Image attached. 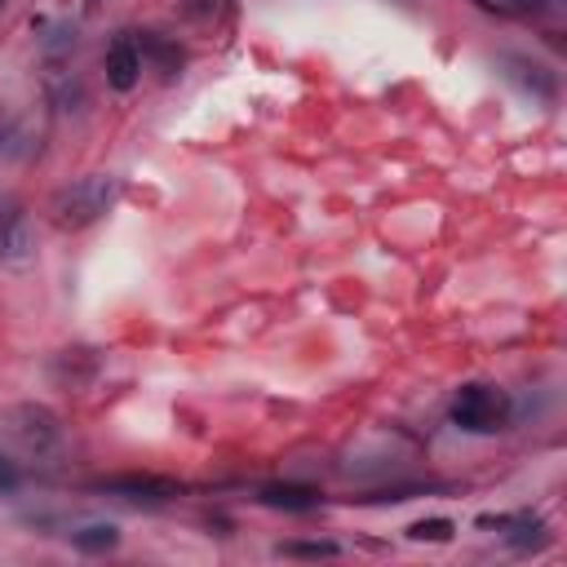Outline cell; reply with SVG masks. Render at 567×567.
<instances>
[{
  "label": "cell",
  "instance_id": "cell-14",
  "mask_svg": "<svg viewBox=\"0 0 567 567\" xmlns=\"http://www.w3.org/2000/svg\"><path fill=\"white\" fill-rule=\"evenodd\" d=\"M18 483H22V470L0 452V496H9V492H18Z\"/></svg>",
  "mask_w": 567,
  "mask_h": 567
},
{
  "label": "cell",
  "instance_id": "cell-5",
  "mask_svg": "<svg viewBox=\"0 0 567 567\" xmlns=\"http://www.w3.org/2000/svg\"><path fill=\"white\" fill-rule=\"evenodd\" d=\"M35 261V230L22 204H0V266L4 270H27Z\"/></svg>",
  "mask_w": 567,
  "mask_h": 567
},
{
  "label": "cell",
  "instance_id": "cell-1",
  "mask_svg": "<svg viewBox=\"0 0 567 567\" xmlns=\"http://www.w3.org/2000/svg\"><path fill=\"white\" fill-rule=\"evenodd\" d=\"M115 199H120V177H111V173H89V177H75V182H66V186H58V190L49 195L44 213H49V221H53L58 230H84V226L102 221V217L115 208Z\"/></svg>",
  "mask_w": 567,
  "mask_h": 567
},
{
  "label": "cell",
  "instance_id": "cell-15",
  "mask_svg": "<svg viewBox=\"0 0 567 567\" xmlns=\"http://www.w3.org/2000/svg\"><path fill=\"white\" fill-rule=\"evenodd\" d=\"M523 9H532V13H549V9H558L563 0H518Z\"/></svg>",
  "mask_w": 567,
  "mask_h": 567
},
{
  "label": "cell",
  "instance_id": "cell-11",
  "mask_svg": "<svg viewBox=\"0 0 567 567\" xmlns=\"http://www.w3.org/2000/svg\"><path fill=\"white\" fill-rule=\"evenodd\" d=\"M142 53H151V62L159 66V75H173L182 66V49L159 40V35H142Z\"/></svg>",
  "mask_w": 567,
  "mask_h": 567
},
{
  "label": "cell",
  "instance_id": "cell-3",
  "mask_svg": "<svg viewBox=\"0 0 567 567\" xmlns=\"http://www.w3.org/2000/svg\"><path fill=\"white\" fill-rule=\"evenodd\" d=\"M0 425H4L9 443L18 452H27V456H49L62 443V421L44 403H13V408H4Z\"/></svg>",
  "mask_w": 567,
  "mask_h": 567
},
{
  "label": "cell",
  "instance_id": "cell-2",
  "mask_svg": "<svg viewBox=\"0 0 567 567\" xmlns=\"http://www.w3.org/2000/svg\"><path fill=\"white\" fill-rule=\"evenodd\" d=\"M509 412H514L509 394L492 381H470L452 399V425H461L465 434H496L509 425Z\"/></svg>",
  "mask_w": 567,
  "mask_h": 567
},
{
  "label": "cell",
  "instance_id": "cell-12",
  "mask_svg": "<svg viewBox=\"0 0 567 567\" xmlns=\"http://www.w3.org/2000/svg\"><path fill=\"white\" fill-rule=\"evenodd\" d=\"M279 554L284 558H337L341 545L337 540H284Z\"/></svg>",
  "mask_w": 567,
  "mask_h": 567
},
{
  "label": "cell",
  "instance_id": "cell-9",
  "mask_svg": "<svg viewBox=\"0 0 567 567\" xmlns=\"http://www.w3.org/2000/svg\"><path fill=\"white\" fill-rule=\"evenodd\" d=\"M257 501L270 505V509H288V514H310V509H319V492L306 487V483H266V487L257 492Z\"/></svg>",
  "mask_w": 567,
  "mask_h": 567
},
{
  "label": "cell",
  "instance_id": "cell-4",
  "mask_svg": "<svg viewBox=\"0 0 567 567\" xmlns=\"http://www.w3.org/2000/svg\"><path fill=\"white\" fill-rule=\"evenodd\" d=\"M496 66H501V75H505L518 93H527L532 102H545V106L558 102V71H554L549 62H540V58H532V53H501Z\"/></svg>",
  "mask_w": 567,
  "mask_h": 567
},
{
  "label": "cell",
  "instance_id": "cell-10",
  "mask_svg": "<svg viewBox=\"0 0 567 567\" xmlns=\"http://www.w3.org/2000/svg\"><path fill=\"white\" fill-rule=\"evenodd\" d=\"M71 545L80 554H106L120 545V527L115 523H84L80 532H71Z\"/></svg>",
  "mask_w": 567,
  "mask_h": 567
},
{
  "label": "cell",
  "instance_id": "cell-6",
  "mask_svg": "<svg viewBox=\"0 0 567 567\" xmlns=\"http://www.w3.org/2000/svg\"><path fill=\"white\" fill-rule=\"evenodd\" d=\"M478 527L483 532H505V540L514 549H540L549 540L545 518L532 514V509H518V514H478Z\"/></svg>",
  "mask_w": 567,
  "mask_h": 567
},
{
  "label": "cell",
  "instance_id": "cell-8",
  "mask_svg": "<svg viewBox=\"0 0 567 567\" xmlns=\"http://www.w3.org/2000/svg\"><path fill=\"white\" fill-rule=\"evenodd\" d=\"M106 84L115 89V93H128L137 80H142V49L128 40V35H120L111 49H106Z\"/></svg>",
  "mask_w": 567,
  "mask_h": 567
},
{
  "label": "cell",
  "instance_id": "cell-7",
  "mask_svg": "<svg viewBox=\"0 0 567 567\" xmlns=\"http://www.w3.org/2000/svg\"><path fill=\"white\" fill-rule=\"evenodd\" d=\"M97 487L111 496H124V501H173L182 492V483L164 478V474H115V478H102Z\"/></svg>",
  "mask_w": 567,
  "mask_h": 567
},
{
  "label": "cell",
  "instance_id": "cell-13",
  "mask_svg": "<svg viewBox=\"0 0 567 567\" xmlns=\"http://www.w3.org/2000/svg\"><path fill=\"white\" fill-rule=\"evenodd\" d=\"M452 518H421V523H412L408 527V536L412 540H452Z\"/></svg>",
  "mask_w": 567,
  "mask_h": 567
}]
</instances>
